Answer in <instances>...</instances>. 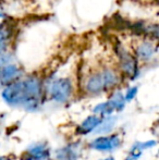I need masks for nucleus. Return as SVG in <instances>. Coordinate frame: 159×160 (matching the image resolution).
I'll list each match as a JSON object with an SVG mask.
<instances>
[{
  "mask_svg": "<svg viewBox=\"0 0 159 160\" xmlns=\"http://www.w3.org/2000/svg\"><path fill=\"white\" fill-rule=\"evenodd\" d=\"M23 86L25 92V99L22 106L30 111L38 109L42 96V81L36 76H30L23 81Z\"/></svg>",
  "mask_w": 159,
  "mask_h": 160,
  "instance_id": "f257e3e1",
  "label": "nucleus"
},
{
  "mask_svg": "<svg viewBox=\"0 0 159 160\" xmlns=\"http://www.w3.org/2000/svg\"><path fill=\"white\" fill-rule=\"evenodd\" d=\"M116 52H117L118 59H119L120 69L125 75L130 76L133 80L137 74V60L133 53L129 52L121 44L116 46Z\"/></svg>",
  "mask_w": 159,
  "mask_h": 160,
  "instance_id": "f03ea898",
  "label": "nucleus"
},
{
  "mask_svg": "<svg viewBox=\"0 0 159 160\" xmlns=\"http://www.w3.org/2000/svg\"><path fill=\"white\" fill-rule=\"evenodd\" d=\"M72 82L67 78H57L50 85V96L57 102H66L72 95Z\"/></svg>",
  "mask_w": 159,
  "mask_h": 160,
  "instance_id": "7ed1b4c3",
  "label": "nucleus"
},
{
  "mask_svg": "<svg viewBox=\"0 0 159 160\" xmlns=\"http://www.w3.org/2000/svg\"><path fill=\"white\" fill-rule=\"evenodd\" d=\"M2 98L7 103L11 106L22 105L25 99V92H24L23 81H15L7 85L6 88L2 91Z\"/></svg>",
  "mask_w": 159,
  "mask_h": 160,
  "instance_id": "20e7f679",
  "label": "nucleus"
},
{
  "mask_svg": "<svg viewBox=\"0 0 159 160\" xmlns=\"http://www.w3.org/2000/svg\"><path fill=\"white\" fill-rule=\"evenodd\" d=\"M157 52V45L152 39H144L140 42L134 48V56L141 61H149Z\"/></svg>",
  "mask_w": 159,
  "mask_h": 160,
  "instance_id": "39448f33",
  "label": "nucleus"
},
{
  "mask_svg": "<svg viewBox=\"0 0 159 160\" xmlns=\"http://www.w3.org/2000/svg\"><path fill=\"white\" fill-rule=\"evenodd\" d=\"M120 144V137L118 135H111V136L97 137L89 144V147L99 152H111L119 147Z\"/></svg>",
  "mask_w": 159,
  "mask_h": 160,
  "instance_id": "423d86ee",
  "label": "nucleus"
},
{
  "mask_svg": "<svg viewBox=\"0 0 159 160\" xmlns=\"http://www.w3.org/2000/svg\"><path fill=\"white\" fill-rule=\"evenodd\" d=\"M22 70L17 64L8 63L4 67L0 68V83L8 85L12 82H15L20 78Z\"/></svg>",
  "mask_w": 159,
  "mask_h": 160,
  "instance_id": "0eeeda50",
  "label": "nucleus"
},
{
  "mask_svg": "<svg viewBox=\"0 0 159 160\" xmlns=\"http://www.w3.org/2000/svg\"><path fill=\"white\" fill-rule=\"evenodd\" d=\"M25 157L22 160H49V152L45 144H36L27 150Z\"/></svg>",
  "mask_w": 159,
  "mask_h": 160,
  "instance_id": "6e6552de",
  "label": "nucleus"
},
{
  "mask_svg": "<svg viewBox=\"0 0 159 160\" xmlns=\"http://www.w3.org/2000/svg\"><path fill=\"white\" fill-rule=\"evenodd\" d=\"M13 35V28L6 21L0 23V53L8 51L9 44Z\"/></svg>",
  "mask_w": 159,
  "mask_h": 160,
  "instance_id": "1a4fd4ad",
  "label": "nucleus"
},
{
  "mask_svg": "<svg viewBox=\"0 0 159 160\" xmlns=\"http://www.w3.org/2000/svg\"><path fill=\"white\" fill-rule=\"evenodd\" d=\"M86 92L89 94H100L104 91V83H102V74L100 73H94L87 78L86 84H85Z\"/></svg>",
  "mask_w": 159,
  "mask_h": 160,
  "instance_id": "9d476101",
  "label": "nucleus"
},
{
  "mask_svg": "<svg viewBox=\"0 0 159 160\" xmlns=\"http://www.w3.org/2000/svg\"><path fill=\"white\" fill-rule=\"evenodd\" d=\"M79 157V152L75 145H69L66 147L59 148L56 152V159L57 160H77Z\"/></svg>",
  "mask_w": 159,
  "mask_h": 160,
  "instance_id": "9b49d317",
  "label": "nucleus"
},
{
  "mask_svg": "<svg viewBox=\"0 0 159 160\" xmlns=\"http://www.w3.org/2000/svg\"><path fill=\"white\" fill-rule=\"evenodd\" d=\"M100 121H102V118L98 116L87 117L82 122V124L80 125L79 132L83 135H86V134H88V133L93 132V131L95 130V128L100 123Z\"/></svg>",
  "mask_w": 159,
  "mask_h": 160,
  "instance_id": "f8f14e48",
  "label": "nucleus"
},
{
  "mask_svg": "<svg viewBox=\"0 0 159 160\" xmlns=\"http://www.w3.org/2000/svg\"><path fill=\"white\" fill-rule=\"evenodd\" d=\"M104 83V89H111L118 84V75L115 70L112 69H105L102 72H100Z\"/></svg>",
  "mask_w": 159,
  "mask_h": 160,
  "instance_id": "ddd939ff",
  "label": "nucleus"
},
{
  "mask_svg": "<svg viewBox=\"0 0 159 160\" xmlns=\"http://www.w3.org/2000/svg\"><path fill=\"white\" fill-rule=\"evenodd\" d=\"M116 122H117V118L116 117L108 116L106 118L102 119L100 123L95 128V130L93 132H95V134H107L110 131H112Z\"/></svg>",
  "mask_w": 159,
  "mask_h": 160,
  "instance_id": "4468645a",
  "label": "nucleus"
},
{
  "mask_svg": "<svg viewBox=\"0 0 159 160\" xmlns=\"http://www.w3.org/2000/svg\"><path fill=\"white\" fill-rule=\"evenodd\" d=\"M107 103H108L109 108H110L112 111H115V110L121 111V110H123V108L125 107L124 95H123L122 93H120V92H117V93H115L111 96V98L107 101Z\"/></svg>",
  "mask_w": 159,
  "mask_h": 160,
  "instance_id": "2eb2a0df",
  "label": "nucleus"
},
{
  "mask_svg": "<svg viewBox=\"0 0 159 160\" xmlns=\"http://www.w3.org/2000/svg\"><path fill=\"white\" fill-rule=\"evenodd\" d=\"M93 112L94 113H98V114H107V116H109V114L112 113L113 111L109 108V106L107 102H102V103H99V105L94 107Z\"/></svg>",
  "mask_w": 159,
  "mask_h": 160,
  "instance_id": "dca6fc26",
  "label": "nucleus"
},
{
  "mask_svg": "<svg viewBox=\"0 0 159 160\" xmlns=\"http://www.w3.org/2000/svg\"><path fill=\"white\" fill-rule=\"evenodd\" d=\"M156 144H157L156 141H148V142H144V143H136L135 145L132 147V152H142V150L147 149V148L154 147Z\"/></svg>",
  "mask_w": 159,
  "mask_h": 160,
  "instance_id": "f3484780",
  "label": "nucleus"
},
{
  "mask_svg": "<svg viewBox=\"0 0 159 160\" xmlns=\"http://www.w3.org/2000/svg\"><path fill=\"white\" fill-rule=\"evenodd\" d=\"M11 60H12V55L9 53L8 51L0 53V68L4 67L8 63H11Z\"/></svg>",
  "mask_w": 159,
  "mask_h": 160,
  "instance_id": "a211bd4d",
  "label": "nucleus"
},
{
  "mask_svg": "<svg viewBox=\"0 0 159 160\" xmlns=\"http://www.w3.org/2000/svg\"><path fill=\"white\" fill-rule=\"evenodd\" d=\"M136 94H137V87L136 86H133V87H131V88H129L124 95L125 101H131L132 99L136 96Z\"/></svg>",
  "mask_w": 159,
  "mask_h": 160,
  "instance_id": "6ab92c4d",
  "label": "nucleus"
},
{
  "mask_svg": "<svg viewBox=\"0 0 159 160\" xmlns=\"http://www.w3.org/2000/svg\"><path fill=\"white\" fill-rule=\"evenodd\" d=\"M6 13H4V11H3V9H2V7H1V4H0V23L1 22H4L6 21Z\"/></svg>",
  "mask_w": 159,
  "mask_h": 160,
  "instance_id": "aec40b11",
  "label": "nucleus"
},
{
  "mask_svg": "<svg viewBox=\"0 0 159 160\" xmlns=\"http://www.w3.org/2000/svg\"><path fill=\"white\" fill-rule=\"evenodd\" d=\"M0 160H9V159H8V157H6V156H0Z\"/></svg>",
  "mask_w": 159,
  "mask_h": 160,
  "instance_id": "412c9836",
  "label": "nucleus"
},
{
  "mask_svg": "<svg viewBox=\"0 0 159 160\" xmlns=\"http://www.w3.org/2000/svg\"><path fill=\"white\" fill-rule=\"evenodd\" d=\"M104 160H115V158H113V157H108V158H106Z\"/></svg>",
  "mask_w": 159,
  "mask_h": 160,
  "instance_id": "4be33fe9",
  "label": "nucleus"
},
{
  "mask_svg": "<svg viewBox=\"0 0 159 160\" xmlns=\"http://www.w3.org/2000/svg\"><path fill=\"white\" fill-rule=\"evenodd\" d=\"M127 160H132V159H131V158H129V159H127Z\"/></svg>",
  "mask_w": 159,
  "mask_h": 160,
  "instance_id": "5701e85b",
  "label": "nucleus"
}]
</instances>
